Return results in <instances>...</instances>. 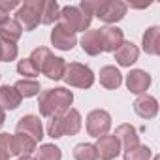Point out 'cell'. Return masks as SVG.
I'll list each match as a JSON object with an SVG mask.
<instances>
[{
    "mask_svg": "<svg viewBox=\"0 0 160 160\" xmlns=\"http://www.w3.org/2000/svg\"><path fill=\"white\" fill-rule=\"evenodd\" d=\"M73 102V94L72 91L64 89V87H57V89H47L40 92V100H38V109L42 117H55V115H62L70 109Z\"/></svg>",
    "mask_w": 160,
    "mask_h": 160,
    "instance_id": "obj_1",
    "label": "cell"
},
{
    "mask_svg": "<svg viewBox=\"0 0 160 160\" xmlns=\"http://www.w3.org/2000/svg\"><path fill=\"white\" fill-rule=\"evenodd\" d=\"M30 62L34 64V68L38 70V73L42 72L43 75H47L53 81H58V79L64 77L66 72V62L60 57H55L47 47H36L30 53Z\"/></svg>",
    "mask_w": 160,
    "mask_h": 160,
    "instance_id": "obj_2",
    "label": "cell"
},
{
    "mask_svg": "<svg viewBox=\"0 0 160 160\" xmlns=\"http://www.w3.org/2000/svg\"><path fill=\"white\" fill-rule=\"evenodd\" d=\"M79 130H81V115H79L77 109H72V108L62 115L51 117L47 126V134L53 139L62 136H75Z\"/></svg>",
    "mask_w": 160,
    "mask_h": 160,
    "instance_id": "obj_3",
    "label": "cell"
},
{
    "mask_svg": "<svg viewBox=\"0 0 160 160\" xmlns=\"http://www.w3.org/2000/svg\"><path fill=\"white\" fill-rule=\"evenodd\" d=\"M64 83L75 89H91L94 85V73L89 66L81 64V62H70L66 64V72H64Z\"/></svg>",
    "mask_w": 160,
    "mask_h": 160,
    "instance_id": "obj_4",
    "label": "cell"
},
{
    "mask_svg": "<svg viewBox=\"0 0 160 160\" xmlns=\"http://www.w3.org/2000/svg\"><path fill=\"white\" fill-rule=\"evenodd\" d=\"M42 10H43V0H27L25 4L17 8L15 21L25 30H34L42 23Z\"/></svg>",
    "mask_w": 160,
    "mask_h": 160,
    "instance_id": "obj_5",
    "label": "cell"
},
{
    "mask_svg": "<svg viewBox=\"0 0 160 160\" xmlns=\"http://www.w3.org/2000/svg\"><path fill=\"white\" fill-rule=\"evenodd\" d=\"M58 21L64 23L66 27H70L73 32H87V28L91 27L92 17L83 13L77 6H64V8H60Z\"/></svg>",
    "mask_w": 160,
    "mask_h": 160,
    "instance_id": "obj_6",
    "label": "cell"
},
{
    "mask_svg": "<svg viewBox=\"0 0 160 160\" xmlns=\"http://www.w3.org/2000/svg\"><path fill=\"white\" fill-rule=\"evenodd\" d=\"M126 10H128V6L124 2H121V0H102V2H98V8H96L94 15L100 21L111 25V23L121 21L126 15Z\"/></svg>",
    "mask_w": 160,
    "mask_h": 160,
    "instance_id": "obj_7",
    "label": "cell"
},
{
    "mask_svg": "<svg viewBox=\"0 0 160 160\" xmlns=\"http://www.w3.org/2000/svg\"><path fill=\"white\" fill-rule=\"evenodd\" d=\"M111 128V115L106 109H94L87 115V132L92 138H102L109 134Z\"/></svg>",
    "mask_w": 160,
    "mask_h": 160,
    "instance_id": "obj_8",
    "label": "cell"
},
{
    "mask_svg": "<svg viewBox=\"0 0 160 160\" xmlns=\"http://www.w3.org/2000/svg\"><path fill=\"white\" fill-rule=\"evenodd\" d=\"M51 43L60 51H72L77 43V36L70 27H66L64 23L58 21L55 25V28L51 30Z\"/></svg>",
    "mask_w": 160,
    "mask_h": 160,
    "instance_id": "obj_9",
    "label": "cell"
},
{
    "mask_svg": "<svg viewBox=\"0 0 160 160\" xmlns=\"http://www.w3.org/2000/svg\"><path fill=\"white\" fill-rule=\"evenodd\" d=\"M94 147H96L98 158H102V160H113V158H117L119 152H121V143H119V139H117L115 136H109V134L98 138V141H96Z\"/></svg>",
    "mask_w": 160,
    "mask_h": 160,
    "instance_id": "obj_10",
    "label": "cell"
},
{
    "mask_svg": "<svg viewBox=\"0 0 160 160\" xmlns=\"http://www.w3.org/2000/svg\"><path fill=\"white\" fill-rule=\"evenodd\" d=\"M15 132H23V134L30 136L36 143L43 138V126H42L40 117H36V115H23L19 119V122H17Z\"/></svg>",
    "mask_w": 160,
    "mask_h": 160,
    "instance_id": "obj_11",
    "label": "cell"
},
{
    "mask_svg": "<svg viewBox=\"0 0 160 160\" xmlns=\"http://www.w3.org/2000/svg\"><path fill=\"white\" fill-rule=\"evenodd\" d=\"M126 87L134 94H145V91L151 87V75L145 70H130L126 75Z\"/></svg>",
    "mask_w": 160,
    "mask_h": 160,
    "instance_id": "obj_12",
    "label": "cell"
},
{
    "mask_svg": "<svg viewBox=\"0 0 160 160\" xmlns=\"http://www.w3.org/2000/svg\"><path fill=\"white\" fill-rule=\"evenodd\" d=\"M36 149V141L23 134V132H15L12 134V141H10V154L13 156H25V154H30L32 151Z\"/></svg>",
    "mask_w": 160,
    "mask_h": 160,
    "instance_id": "obj_13",
    "label": "cell"
},
{
    "mask_svg": "<svg viewBox=\"0 0 160 160\" xmlns=\"http://www.w3.org/2000/svg\"><path fill=\"white\" fill-rule=\"evenodd\" d=\"M100 36H102L104 51H109V53H115L124 42V34L117 27H102L100 28Z\"/></svg>",
    "mask_w": 160,
    "mask_h": 160,
    "instance_id": "obj_14",
    "label": "cell"
},
{
    "mask_svg": "<svg viewBox=\"0 0 160 160\" xmlns=\"http://www.w3.org/2000/svg\"><path fill=\"white\" fill-rule=\"evenodd\" d=\"M134 111L141 117V119H154L158 113V102L154 96L151 94H141L134 100Z\"/></svg>",
    "mask_w": 160,
    "mask_h": 160,
    "instance_id": "obj_15",
    "label": "cell"
},
{
    "mask_svg": "<svg viewBox=\"0 0 160 160\" xmlns=\"http://www.w3.org/2000/svg\"><path fill=\"white\" fill-rule=\"evenodd\" d=\"M113 136L119 139V143H121V147H122L124 151H128V149H132V147L139 145V136H138V130H136L132 124H128V122L119 124Z\"/></svg>",
    "mask_w": 160,
    "mask_h": 160,
    "instance_id": "obj_16",
    "label": "cell"
},
{
    "mask_svg": "<svg viewBox=\"0 0 160 160\" xmlns=\"http://www.w3.org/2000/svg\"><path fill=\"white\" fill-rule=\"evenodd\" d=\"M81 49L91 55V57H96L100 53H104V47H102V36H100V28H94V30H87L81 38Z\"/></svg>",
    "mask_w": 160,
    "mask_h": 160,
    "instance_id": "obj_17",
    "label": "cell"
},
{
    "mask_svg": "<svg viewBox=\"0 0 160 160\" xmlns=\"http://www.w3.org/2000/svg\"><path fill=\"white\" fill-rule=\"evenodd\" d=\"M113 55H115V60H117L119 66L130 68V66L138 60V57H139V49H138V45H134L132 42H122V45H121Z\"/></svg>",
    "mask_w": 160,
    "mask_h": 160,
    "instance_id": "obj_18",
    "label": "cell"
},
{
    "mask_svg": "<svg viewBox=\"0 0 160 160\" xmlns=\"http://www.w3.org/2000/svg\"><path fill=\"white\" fill-rule=\"evenodd\" d=\"M98 77H100V85L106 87V89H109V91L119 89L121 83H122V73H121L115 66H104V68L100 70Z\"/></svg>",
    "mask_w": 160,
    "mask_h": 160,
    "instance_id": "obj_19",
    "label": "cell"
},
{
    "mask_svg": "<svg viewBox=\"0 0 160 160\" xmlns=\"http://www.w3.org/2000/svg\"><path fill=\"white\" fill-rule=\"evenodd\" d=\"M21 34H23V28H21V25L15 19L8 17V19H4L2 23H0V42L15 43L21 38Z\"/></svg>",
    "mask_w": 160,
    "mask_h": 160,
    "instance_id": "obj_20",
    "label": "cell"
},
{
    "mask_svg": "<svg viewBox=\"0 0 160 160\" xmlns=\"http://www.w3.org/2000/svg\"><path fill=\"white\" fill-rule=\"evenodd\" d=\"M21 100L23 96L19 94V91L15 87H10V85H2L0 87V106H2V109H17L21 106Z\"/></svg>",
    "mask_w": 160,
    "mask_h": 160,
    "instance_id": "obj_21",
    "label": "cell"
},
{
    "mask_svg": "<svg viewBox=\"0 0 160 160\" xmlns=\"http://www.w3.org/2000/svg\"><path fill=\"white\" fill-rule=\"evenodd\" d=\"M141 43L147 55H158L160 53V27H151L149 30H145Z\"/></svg>",
    "mask_w": 160,
    "mask_h": 160,
    "instance_id": "obj_22",
    "label": "cell"
},
{
    "mask_svg": "<svg viewBox=\"0 0 160 160\" xmlns=\"http://www.w3.org/2000/svg\"><path fill=\"white\" fill-rule=\"evenodd\" d=\"M60 15V8L55 0H47L43 2V10H42V25H53L55 21H58Z\"/></svg>",
    "mask_w": 160,
    "mask_h": 160,
    "instance_id": "obj_23",
    "label": "cell"
},
{
    "mask_svg": "<svg viewBox=\"0 0 160 160\" xmlns=\"http://www.w3.org/2000/svg\"><path fill=\"white\" fill-rule=\"evenodd\" d=\"M73 158L75 160H98L96 147L92 143H77L73 147Z\"/></svg>",
    "mask_w": 160,
    "mask_h": 160,
    "instance_id": "obj_24",
    "label": "cell"
},
{
    "mask_svg": "<svg viewBox=\"0 0 160 160\" xmlns=\"http://www.w3.org/2000/svg\"><path fill=\"white\" fill-rule=\"evenodd\" d=\"M13 87H15V89L19 91V94L25 96V98H32V96L40 94V83L36 81V79H21V81H17Z\"/></svg>",
    "mask_w": 160,
    "mask_h": 160,
    "instance_id": "obj_25",
    "label": "cell"
},
{
    "mask_svg": "<svg viewBox=\"0 0 160 160\" xmlns=\"http://www.w3.org/2000/svg\"><path fill=\"white\" fill-rule=\"evenodd\" d=\"M62 158V152L57 145L53 143H45L38 149V154H36V160H60Z\"/></svg>",
    "mask_w": 160,
    "mask_h": 160,
    "instance_id": "obj_26",
    "label": "cell"
},
{
    "mask_svg": "<svg viewBox=\"0 0 160 160\" xmlns=\"http://www.w3.org/2000/svg\"><path fill=\"white\" fill-rule=\"evenodd\" d=\"M151 154H152V152H151V149H149L147 145H136V147L124 151L122 158H124V160H149Z\"/></svg>",
    "mask_w": 160,
    "mask_h": 160,
    "instance_id": "obj_27",
    "label": "cell"
},
{
    "mask_svg": "<svg viewBox=\"0 0 160 160\" xmlns=\"http://www.w3.org/2000/svg\"><path fill=\"white\" fill-rule=\"evenodd\" d=\"M19 55V49L15 43H10V42H0V60L2 62H12L15 60Z\"/></svg>",
    "mask_w": 160,
    "mask_h": 160,
    "instance_id": "obj_28",
    "label": "cell"
},
{
    "mask_svg": "<svg viewBox=\"0 0 160 160\" xmlns=\"http://www.w3.org/2000/svg\"><path fill=\"white\" fill-rule=\"evenodd\" d=\"M17 72L21 75H25V79H30V77H36L38 75V70L34 68V64L30 62V58H23L17 62Z\"/></svg>",
    "mask_w": 160,
    "mask_h": 160,
    "instance_id": "obj_29",
    "label": "cell"
},
{
    "mask_svg": "<svg viewBox=\"0 0 160 160\" xmlns=\"http://www.w3.org/2000/svg\"><path fill=\"white\" fill-rule=\"evenodd\" d=\"M21 4L17 2V0H0V12H2L4 15H8L12 10H17Z\"/></svg>",
    "mask_w": 160,
    "mask_h": 160,
    "instance_id": "obj_30",
    "label": "cell"
},
{
    "mask_svg": "<svg viewBox=\"0 0 160 160\" xmlns=\"http://www.w3.org/2000/svg\"><path fill=\"white\" fill-rule=\"evenodd\" d=\"M4 121H6V111L2 109V106H0V128L4 126Z\"/></svg>",
    "mask_w": 160,
    "mask_h": 160,
    "instance_id": "obj_31",
    "label": "cell"
},
{
    "mask_svg": "<svg viewBox=\"0 0 160 160\" xmlns=\"http://www.w3.org/2000/svg\"><path fill=\"white\" fill-rule=\"evenodd\" d=\"M0 160H10V154L4 149H0Z\"/></svg>",
    "mask_w": 160,
    "mask_h": 160,
    "instance_id": "obj_32",
    "label": "cell"
},
{
    "mask_svg": "<svg viewBox=\"0 0 160 160\" xmlns=\"http://www.w3.org/2000/svg\"><path fill=\"white\" fill-rule=\"evenodd\" d=\"M17 160H36V158H32V156H28V154H25V156H19Z\"/></svg>",
    "mask_w": 160,
    "mask_h": 160,
    "instance_id": "obj_33",
    "label": "cell"
},
{
    "mask_svg": "<svg viewBox=\"0 0 160 160\" xmlns=\"http://www.w3.org/2000/svg\"><path fill=\"white\" fill-rule=\"evenodd\" d=\"M4 19H8V15H4V13H2V12H0V23H2V21H4Z\"/></svg>",
    "mask_w": 160,
    "mask_h": 160,
    "instance_id": "obj_34",
    "label": "cell"
},
{
    "mask_svg": "<svg viewBox=\"0 0 160 160\" xmlns=\"http://www.w3.org/2000/svg\"><path fill=\"white\" fill-rule=\"evenodd\" d=\"M152 160H160V156H154V158H152Z\"/></svg>",
    "mask_w": 160,
    "mask_h": 160,
    "instance_id": "obj_35",
    "label": "cell"
}]
</instances>
